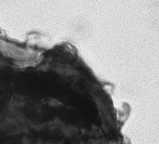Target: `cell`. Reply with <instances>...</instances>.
I'll use <instances>...</instances> for the list:
<instances>
[{
    "instance_id": "obj_1",
    "label": "cell",
    "mask_w": 159,
    "mask_h": 144,
    "mask_svg": "<svg viewBox=\"0 0 159 144\" xmlns=\"http://www.w3.org/2000/svg\"><path fill=\"white\" fill-rule=\"evenodd\" d=\"M24 102L23 98L21 96L16 94L12 97L10 104L13 108H15L22 106Z\"/></svg>"
}]
</instances>
